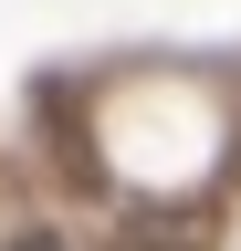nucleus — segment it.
<instances>
[{"instance_id":"nucleus-1","label":"nucleus","mask_w":241,"mask_h":251,"mask_svg":"<svg viewBox=\"0 0 241 251\" xmlns=\"http://www.w3.org/2000/svg\"><path fill=\"white\" fill-rule=\"evenodd\" d=\"M11 251H53V241H42V230H32V241H11Z\"/></svg>"},{"instance_id":"nucleus-2","label":"nucleus","mask_w":241,"mask_h":251,"mask_svg":"<svg viewBox=\"0 0 241 251\" xmlns=\"http://www.w3.org/2000/svg\"><path fill=\"white\" fill-rule=\"evenodd\" d=\"M126 251H168V241H126Z\"/></svg>"}]
</instances>
